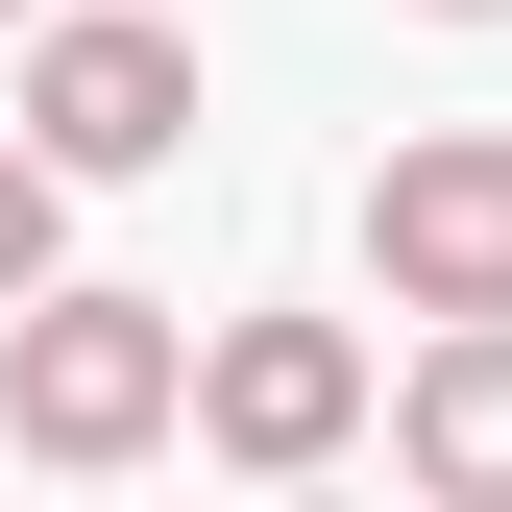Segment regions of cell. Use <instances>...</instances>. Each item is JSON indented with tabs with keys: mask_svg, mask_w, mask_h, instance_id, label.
Returning <instances> with one entry per match:
<instances>
[{
	"mask_svg": "<svg viewBox=\"0 0 512 512\" xmlns=\"http://www.w3.org/2000/svg\"><path fill=\"white\" fill-rule=\"evenodd\" d=\"M196 415V317L171 293H0V439L25 464H147V439Z\"/></svg>",
	"mask_w": 512,
	"mask_h": 512,
	"instance_id": "6da1fadb",
	"label": "cell"
},
{
	"mask_svg": "<svg viewBox=\"0 0 512 512\" xmlns=\"http://www.w3.org/2000/svg\"><path fill=\"white\" fill-rule=\"evenodd\" d=\"M0 25H25V0H0Z\"/></svg>",
	"mask_w": 512,
	"mask_h": 512,
	"instance_id": "ba28073f",
	"label": "cell"
},
{
	"mask_svg": "<svg viewBox=\"0 0 512 512\" xmlns=\"http://www.w3.org/2000/svg\"><path fill=\"white\" fill-rule=\"evenodd\" d=\"M439 25H512V0H439Z\"/></svg>",
	"mask_w": 512,
	"mask_h": 512,
	"instance_id": "52a82bcc",
	"label": "cell"
},
{
	"mask_svg": "<svg viewBox=\"0 0 512 512\" xmlns=\"http://www.w3.org/2000/svg\"><path fill=\"white\" fill-rule=\"evenodd\" d=\"M49 196H74V171H49V147H0V293H49Z\"/></svg>",
	"mask_w": 512,
	"mask_h": 512,
	"instance_id": "8992f818",
	"label": "cell"
},
{
	"mask_svg": "<svg viewBox=\"0 0 512 512\" xmlns=\"http://www.w3.org/2000/svg\"><path fill=\"white\" fill-rule=\"evenodd\" d=\"M366 269H391V317H512V122H439L366 171Z\"/></svg>",
	"mask_w": 512,
	"mask_h": 512,
	"instance_id": "7a4b0ae2",
	"label": "cell"
},
{
	"mask_svg": "<svg viewBox=\"0 0 512 512\" xmlns=\"http://www.w3.org/2000/svg\"><path fill=\"white\" fill-rule=\"evenodd\" d=\"M25 147H49V171H171V147H196V49H171L147 0L49 25V49H25Z\"/></svg>",
	"mask_w": 512,
	"mask_h": 512,
	"instance_id": "277c9868",
	"label": "cell"
},
{
	"mask_svg": "<svg viewBox=\"0 0 512 512\" xmlns=\"http://www.w3.org/2000/svg\"><path fill=\"white\" fill-rule=\"evenodd\" d=\"M391 464L439 512H512V317H439L415 342V391H391Z\"/></svg>",
	"mask_w": 512,
	"mask_h": 512,
	"instance_id": "5b68a950",
	"label": "cell"
},
{
	"mask_svg": "<svg viewBox=\"0 0 512 512\" xmlns=\"http://www.w3.org/2000/svg\"><path fill=\"white\" fill-rule=\"evenodd\" d=\"M196 439L244 488H317L366 439V342H342V317H220V342H196Z\"/></svg>",
	"mask_w": 512,
	"mask_h": 512,
	"instance_id": "3957f363",
	"label": "cell"
}]
</instances>
